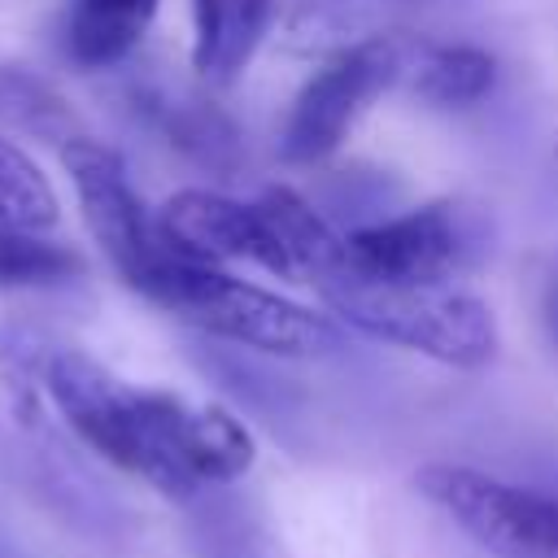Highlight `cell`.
Masks as SVG:
<instances>
[{
    "instance_id": "cell-13",
    "label": "cell",
    "mask_w": 558,
    "mask_h": 558,
    "mask_svg": "<svg viewBox=\"0 0 558 558\" xmlns=\"http://www.w3.org/2000/svg\"><path fill=\"white\" fill-rule=\"evenodd\" d=\"M0 218L26 227V231H48L57 222V196L44 170L0 135Z\"/></svg>"
},
{
    "instance_id": "cell-15",
    "label": "cell",
    "mask_w": 558,
    "mask_h": 558,
    "mask_svg": "<svg viewBox=\"0 0 558 558\" xmlns=\"http://www.w3.org/2000/svg\"><path fill=\"white\" fill-rule=\"evenodd\" d=\"M545 323H549V331L558 340V270L545 279Z\"/></svg>"
},
{
    "instance_id": "cell-5",
    "label": "cell",
    "mask_w": 558,
    "mask_h": 558,
    "mask_svg": "<svg viewBox=\"0 0 558 558\" xmlns=\"http://www.w3.org/2000/svg\"><path fill=\"white\" fill-rule=\"evenodd\" d=\"M414 488L497 558H558V497L462 462H427Z\"/></svg>"
},
{
    "instance_id": "cell-1",
    "label": "cell",
    "mask_w": 558,
    "mask_h": 558,
    "mask_svg": "<svg viewBox=\"0 0 558 558\" xmlns=\"http://www.w3.org/2000/svg\"><path fill=\"white\" fill-rule=\"evenodd\" d=\"M39 384L65 427L109 466L144 480L170 501L248 475L253 432L214 401H187L166 388H140L78 349L39 357Z\"/></svg>"
},
{
    "instance_id": "cell-14",
    "label": "cell",
    "mask_w": 558,
    "mask_h": 558,
    "mask_svg": "<svg viewBox=\"0 0 558 558\" xmlns=\"http://www.w3.org/2000/svg\"><path fill=\"white\" fill-rule=\"evenodd\" d=\"M0 118L22 131H35V135H61V144L74 135L70 109L61 105V96L52 87H44L39 78H31L22 70H4V65H0Z\"/></svg>"
},
{
    "instance_id": "cell-8",
    "label": "cell",
    "mask_w": 558,
    "mask_h": 558,
    "mask_svg": "<svg viewBox=\"0 0 558 558\" xmlns=\"http://www.w3.org/2000/svg\"><path fill=\"white\" fill-rule=\"evenodd\" d=\"M157 227L187 257H201L214 266L253 262L266 270V227H262L257 201L244 205L209 187H183L166 196V205L157 209Z\"/></svg>"
},
{
    "instance_id": "cell-12",
    "label": "cell",
    "mask_w": 558,
    "mask_h": 558,
    "mask_svg": "<svg viewBox=\"0 0 558 558\" xmlns=\"http://www.w3.org/2000/svg\"><path fill=\"white\" fill-rule=\"evenodd\" d=\"M410 74V87L418 100L427 105H440V109H462V105H475L493 92L497 83V65L488 52L471 48V44H440V48H427L418 52L414 65H405Z\"/></svg>"
},
{
    "instance_id": "cell-4",
    "label": "cell",
    "mask_w": 558,
    "mask_h": 558,
    "mask_svg": "<svg viewBox=\"0 0 558 558\" xmlns=\"http://www.w3.org/2000/svg\"><path fill=\"white\" fill-rule=\"evenodd\" d=\"M61 166L74 183L83 222L92 231V240L100 244V253L109 257V266L140 292L153 296L157 283L166 279V270L183 257L157 227V214L140 201L126 161L92 140V135H70L61 144Z\"/></svg>"
},
{
    "instance_id": "cell-6",
    "label": "cell",
    "mask_w": 558,
    "mask_h": 558,
    "mask_svg": "<svg viewBox=\"0 0 558 558\" xmlns=\"http://www.w3.org/2000/svg\"><path fill=\"white\" fill-rule=\"evenodd\" d=\"M405 74L401 48L388 35H371L362 44H349L340 52H331L310 83L296 92L279 148L288 161H323L331 157L344 135L353 131V122L362 118V109Z\"/></svg>"
},
{
    "instance_id": "cell-11",
    "label": "cell",
    "mask_w": 558,
    "mask_h": 558,
    "mask_svg": "<svg viewBox=\"0 0 558 558\" xmlns=\"http://www.w3.org/2000/svg\"><path fill=\"white\" fill-rule=\"evenodd\" d=\"M161 0H70L65 48L87 70H109L148 35Z\"/></svg>"
},
{
    "instance_id": "cell-7",
    "label": "cell",
    "mask_w": 558,
    "mask_h": 558,
    "mask_svg": "<svg viewBox=\"0 0 558 558\" xmlns=\"http://www.w3.org/2000/svg\"><path fill=\"white\" fill-rule=\"evenodd\" d=\"M466 257V231L453 205H418L410 214L344 235V266L388 283H449Z\"/></svg>"
},
{
    "instance_id": "cell-10",
    "label": "cell",
    "mask_w": 558,
    "mask_h": 558,
    "mask_svg": "<svg viewBox=\"0 0 558 558\" xmlns=\"http://www.w3.org/2000/svg\"><path fill=\"white\" fill-rule=\"evenodd\" d=\"M279 0H192V70L222 87L262 48Z\"/></svg>"
},
{
    "instance_id": "cell-3",
    "label": "cell",
    "mask_w": 558,
    "mask_h": 558,
    "mask_svg": "<svg viewBox=\"0 0 558 558\" xmlns=\"http://www.w3.org/2000/svg\"><path fill=\"white\" fill-rule=\"evenodd\" d=\"M153 305L170 310L187 327L270 353V357H327L340 349V327L327 314H314L270 288H257L248 279L227 275L214 262L201 257H179L157 292L148 296Z\"/></svg>"
},
{
    "instance_id": "cell-9",
    "label": "cell",
    "mask_w": 558,
    "mask_h": 558,
    "mask_svg": "<svg viewBox=\"0 0 558 558\" xmlns=\"http://www.w3.org/2000/svg\"><path fill=\"white\" fill-rule=\"evenodd\" d=\"M257 214L266 227V270L288 283H318L344 253V235L327 227L292 187H266L257 196Z\"/></svg>"
},
{
    "instance_id": "cell-2",
    "label": "cell",
    "mask_w": 558,
    "mask_h": 558,
    "mask_svg": "<svg viewBox=\"0 0 558 558\" xmlns=\"http://www.w3.org/2000/svg\"><path fill=\"white\" fill-rule=\"evenodd\" d=\"M323 305L349 323L353 331L397 344L405 353H423L453 371H480L497 353V323L493 310L453 288V283H388L371 279L340 262L314 283Z\"/></svg>"
}]
</instances>
